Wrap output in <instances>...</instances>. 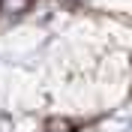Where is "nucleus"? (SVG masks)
<instances>
[{
    "label": "nucleus",
    "mask_w": 132,
    "mask_h": 132,
    "mask_svg": "<svg viewBox=\"0 0 132 132\" xmlns=\"http://www.w3.org/2000/svg\"><path fill=\"white\" fill-rule=\"evenodd\" d=\"M33 0H3V6L9 9V12H21V9H27Z\"/></svg>",
    "instance_id": "obj_1"
}]
</instances>
